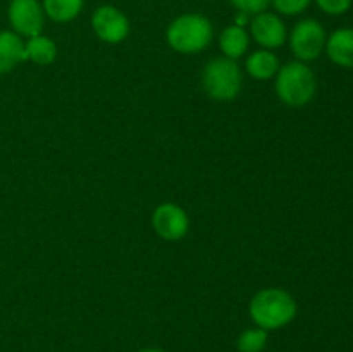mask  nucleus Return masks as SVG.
<instances>
[{"label": "nucleus", "mask_w": 353, "mask_h": 352, "mask_svg": "<svg viewBox=\"0 0 353 352\" xmlns=\"http://www.w3.org/2000/svg\"><path fill=\"white\" fill-rule=\"evenodd\" d=\"M326 31L316 19H303L295 24L290 35V47L300 62L314 61L326 47Z\"/></svg>", "instance_id": "obj_5"}, {"label": "nucleus", "mask_w": 353, "mask_h": 352, "mask_svg": "<svg viewBox=\"0 0 353 352\" xmlns=\"http://www.w3.org/2000/svg\"><path fill=\"white\" fill-rule=\"evenodd\" d=\"M241 81V69L233 59L216 57L203 68L202 85L216 100H233L240 93Z\"/></svg>", "instance_id": "obj_4"}, {"label": "nucleus", "mask_w": 353, "mask_h": 352, "mask_svg": "<svg viewBox=\"0 0 353 352\" xmlns=\"http://www.w3.org/2000/svg\"><path fill=\"white\" fill-rule=\"evenodd\" d=\"M310 2L312 0H271L274 9L283 16H299L310 6Z\"/></svg>", "instance_id": "obj_17"}, {"label": "nucleus", "mask_w": 353, "mask_h": 352, "mask_svg": "<svg viewBox=\"0 0 353 352\" xmlns=\"http://www.w3.org/2000/svg\"><path fill=\"white\" fill-rule=\"evenodd\" d=\"M247 72L255 79H271L279 71V61L271 50H255L247 59Z\"/></svg>", "instance_id": "obj_13"}, {"label": "nucleus", "mask_w": 353, "mask_h": 352, "mask_svg": "<svg viewBox=\"0 0 353 352\" xmlns=\"http://www.w3.org/2000/svg\"><path fill=\"white\" fill-rule=\"evenodd\" d=\"M214 37L212 23L202 14H183L165 31L169 47L179 54H196L209 47Z\"/></svg>", "instance_id": "obj_2"}, {"label": "nucleus", "mask_w": 353, "mask_h": 352, "mask_svg": "<svg viewBox=\"0 0 353 352\" xmlns=\"http://www.w3.org/2000/svg\"><path fill=\"white\" fill-rule=\"evenodd\" d=\"M327 57L341 68H353V28H340L327 37Z\"/></svg>", "instance_id": "obj_10"}, {"label": "nucleus", "mask_w": 353, "mask_h": 352, "mask_svg": "<svg viewBox=\"0 0 353 352\" xmlns=\"http://www.w3.org/2000/svg\"><path fill=\"white\" fill-rule=\"evenodd\" d=\"M155 231L165 240H179L188 233L190 219L185 209L171 202L161 204L152 216Z\"/></svg>", "instance_id": "obj_8"}, {"label": "nucleus", "mask_w": 353, "mask_h": 352, "mask_svg": "<svg viewBox=\"0 0 353 352\" xmlns=\"http://www.w3.org/2000/svg\"><path fill=\"white\" fill-rule=\"evenodd\" d=\"M7 17L12 31L19 37H37L43 30L45 12L38 0H10Z\"/></svg>", "instance_id": "obj_6"}, {"label": "nucleus", "mask_w": 353, "mask_h": 352, "mask_svg": "<svg viewBox=\"0 0 353 352\" xmlns=\"http://www.w3.org/2000/svg\"><path fill=\"white\" fill-rule=\"evenodd\" d=\"M317 7L330 16H341L352 7V0H316Z\"/></svg>", "instance_id": "obj_19"}, {"label": "nucleus", "mask_w": 353, "mask_h": 352, "mask_svg": "<svg viewBox=\"0 0 353 352\" xmlns=\"http://www.w3.org/2000/svg\"><path fill=\"white\" fill-rule=\"evenodd\" d=\"M83 6H85V0H43L41 2L45 16L50 17L55 23H69L76 19L83 10Z\"/></svg>", "instance_id": "obj_15"}, {"label": "nucleus", "mask_w": 353, "mask_h": 352, "mask_svg": "<svg viewBox=\"0 0 353 352\" xmlns=\"http://www.w3.org/2000/svg\"><path fill=\"white\" fill-rule=\"evenodd\" d=\"M92 26L97 37L105 43H121L130 35V21L114 6H100L93 12Z\"/></svg>", "instance_id": "obj_7"}, {"label": "nucleus", "mask_w": 353, "mask_h": 352, "mask_svg": "<svg viewBox=\"0 0 353 352\" xmlns=\"http://www.w3.org/2000/svg\"><path fill=\"white\" fill-rule=\"evenodd\" d=\"M140 352H164V351H159V349H143Z\"/></svg>", "instance_id": "obj_21"}, {"label": "nucleus", "mask_w": 353, "mask_h": 352, "mask_svg": "<svg viewBox=\"0 0 353 352\" xmlns=\"http://www.w3.org/2000/svg\"><path fill=\"white\" fill-rule=\"evenodd\" d=\"M265 344H268V331L259 326L245 330L238 338L240 352H262Z\"/></svg>", "instance_id": "obj_16"}, {"label": "nucleus", "mask_w": 353, "mask_h": 352, "mask_svg": "<svg viewBox=\"0 0 353 352\" xmlns=\"http://www.w3.org/2000/svg\"><path fill=\"white\" fill-rule=\"evenodd\" d=\"M24 54H26V61L34 62L38 66H48L57 57V47L50 38L37 35V37L28 38V41L24 43Z\"/></svg>", "instance_id": "obj_14"}, {"label": "nucleus", "mask_w": 353, "mask_h": 352, "mask_svg": "<svg viewBox=\"0 0 353 352\" xmlns=\"http://www.w3.org/2000/svg\"><path fill=\"white\" fill-rule=\"evenodd\" d=\"M247 23V14H243V12H238V16H236V26H241L243 28V24Z\"/></svg>", "instance_id": "obj_20"}, {"label": "nucleus", "mask_w": 353, "mask_h": 352, "mask_svg": "<svg viewBox=\"0 0 353 352\" xmlns=\"http://www.w3.org/2000/svg\"><path fill=\"white\" fill-rule=\"evenodd\" d=\"M248 43H250L248 33L245 31V28L236 26V24H231V26L224 28L219 37L221 50H223V54L228 59H233V61H236L241 55H245Z\"/></svg>", "instance_id": "obj_12"}, {"label": "nucleus", "mask_w": 353, "mask_h": 352, "mask_svg": "<svg viewBox=\"0 0 353 352\" xmlns=\"http://www.w3.org/2000/svg\"><path fill=\"white\" fill-rule=\"evenodd\" d=\"M252 37L261 47L278 48L286 41V26L279 16L272 12L255 14L250 23Z\"/></svg>", "instance_id": "obj_9"}, {"label": "nucleus", "mask_w": 353, "mask_h": 352, "mask_svg": "<svg viewBox=\"0 0 353 352\" xmlns=\"http://www.w3.org/2000/svg\"><path fill=\"white\" fill-rule=\"evenodd\" d=\"M233 3V7H236L238 12H243L247 16H255V14H261L271 6V0H230Z\"/></svg>", "instance_id": "obj_18"}, {"label": "nucleus", "mask_w": 353, "mask_h": 352, "mask_svg": "<svg viewBox=\"0 0 353 352\" xmlns=\"http://www.w3.org/2000/svg\"><path fill=\"white\" fill-rule=\"evenodd\" d=\"M23 61H26L23 38L14 31H0V75L12 71Z\"/></svg>", "instance_id": "obj_11"}, {"label": "nucleus", "mask_w": 353, "mask_h": 352, "mask_svg": "<svg viewBox=\"0 0 353 352\" xmlns=\"http://www.w3.org/2000/svg\"><path fill=\"white\" fill-rule=\"evenodd\" d=\"M250 316L262 330H278L296 316V302L286 290L264 289L252 299Z\"/></svg>", "instance_id": "obj_1"}, {"label": "nucleus", "mask_w": 353, "mask_h": 352, "mask_svg": "<svg viewBox=\"0 0 353 352\" xmlns=\"http://www.w3.org/2000/svg\"><path fill=\"white\" fill-rule=\"evenodd\" d=\"M276 75V93L286 106L303 107L316 95V76L303 62H288Z\"/></svg>", "instance_id": "obj_3"}]
</instances>
